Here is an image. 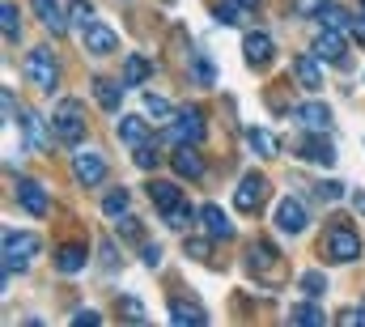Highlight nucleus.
<instances>
[{"mask_svg": "<svg viewBox=\"0 0 365 327\" xmlns=\"http://www.w3.org/2000/svg\"><path fill=\"white\" fill-rule=\"evenodd\" d=\"M357 213H365V191H357Z\"/></svg>", "mask_w": 365, "mask_h": 327, "instance_id": "obj_49", "label": "nucleus"}, {"mask_svg": "<svg viewBox=\"0 0 365 327\" xmlns=\"http://www.w3.org/2000/svg\"><path fill=\"white\" fill-rule=\"evenodd\" d=\"M0 102H4V124H13V89H0Z\"/></svg>", "mask_w": 365, "mask_h": 327, "instance_id": "obj_44", "label": "nucleus"}, {"mask_svg": "<svg viewBox=\"0 0 365 327\" xmlns=\"http://www.w3.org/2000/svg\"><path fill=\"white\" fill-rule=\"evenodd\" d=\"M149 196H153V204H158L162 213H170V208H179V204H187L179 187H175V183H162V178H153V183H149Z\"/></svg>", "mask_w": 365, "mask_h": 327, "instance_id": "obj_20", "label": "nucleus"}, {"mask_svg": "<svg viewBox=\"0 0 365 327\" xmlns=\"http://www.w3.org/2000/svg\"><path fill=\"white\" fill-rule=\"evenodd\" d=\"M238 4H242V9H255V4H259V0H238Z\"/></svg>", "mask_w": 365, "mask_h": 327, "instance_id": "obj_50", "label": "nucleus"}, {"mask_svg": "<svg viewBox=\"0 0 365 327\" xmlns=\"http://www.w3.org/2000/svg\"><path fill=\"white\" fill-rule=\"evenodd\" d=\"M353 34H357V43H365V13H357V26H353Z\"/></svg>", "mask_w": 365, "mask_h": 327, "instance_id": "obj_48", "label": "nucleus"}, {"mask_svg": "<svg viewBox=\"0 0 365 327\" xmlns=\"http://www.w3.org/2000/svg\"><path fill=\"white\" fill-rule=\"evenodd\" d=\"M73 323H77V327H93V323H102V315H98V311H77V315H73Z\"/></svg>", "mask_w": 365, "mask_h": 327, "instance_id": "obj_43", "label": "nucleus"}, {"mask_svg": "<svg viewBox=\"0 0 365 327\" xmlns=\"http://www.w3.org/2000/svg\"><path fill=\"white\" fill-rule=\"evenodd\" d=\"M293 115H297V124H302L306 132H323V128H331V111H327L323 102H302Z\"/></svg>", "mask_w": 365, "mask_h": 327, "instance_id": "obj_16", "label": "nucleus"}, {"mask_svg": "<svg viewBox=\"0 0 365 327\" xmlns=\"http://www.w3.org/2000/svg\"><path fill=\"white\" fill-rule=\"evenodd\" d=\"M51 128H56V141L81 145L86 141V102L81 98H60L56 111H51Z\"/></svg>", "mask_w": 365, "mask_h": 327, "instance_id": "obj_1", "label": "nucleus"}, {"mask_svg": "<svg viewBox=\"0 0 365 327\" xmlns=\"http://www.w3.org/2000/svg\"><path fill=\"white\" fill-rule=\"evenodd\" d=\"M56 263H60V272H81L86 268V246H77V243H68V246H60L56 251Z\"/></svg>", "mask_w": 365, "mask_h": 327, "instance_id": "obj_24", "label": "nucleus"}, {"mask_svg": "<svg viewBox=\"0 0 365 327\" xmlns=\"http://www.w3.org/2000/svg\"><path fill=\"white\" fill-rule=\"evenodd\" d=\"M158 259H162V246H145V263L158 268Z\"/></svg>", "mask_w": 365, "mask_h": 327, "instance_id": "obj_47", "label": "nucleus"}, {"mask_svg": "<svg viewBox=\"0 0 365 327\" xmlns=\"http://www.w3.org/2000/svg\"><path fill=\"white\" fill-rule=\"evenodd\" d=\"M102 263H106V268H119V255H115L110 243H102Z\"/></svg>", "mask_w": 365, "mask_h": 327, "instance_id": "obj_45", "label": "nucleus"}, {"mask_svg": "<svg viewBox=\"0 0 365 327\" xmlns=\"http://www.w3.org/2000/svg\"><path fill=\"white\" fill-rule=\"evenodd\" d=\"M26 81L34 85L38 94H56V85H60V64H56V56H51L47 47H34V51L26 56Z\"/></svg>", "mask_w": 365, "mask_h": 327, "instance_id": "obj_3", "label": "nucleus"}, {"mask_svg": "<svg viewBox=\"0 0 365 327\" xmlns=\"http://www.w3.org/2000/svg\"><path fill=\"white\" fill-rule=\"evenodd\" d=\"M170 319H175V323H208V315H204L195 302H175V306H170Z\"/></svg>", "mask_w": 365, "mask_h": 327, "instance_id": "obj_30", "label": "nucleus"}, {"mask_svg": "<svg viewBox=\"0 0 365 327\" xmlns=\"http://www.w3.org/2000/svg\"><path fill=\"white\" fill-rule=\"evenodd\" d=\"M34 13H38V21H43L51 34H64V30H68V21H64V13H60V0H34Z\"/></svg>", "mask_w": 365, "mask_h": 327, "instance_id": "obj_21", "label": "nucleus"}, {"mask_svg": "<svg viewBox=\"0 0 365 327\" xmlns=\"http://www.w3.org/2000/svg\"><path fill=\"white\" fill-rule=\"evenodd\" d=\"M247 259H251V272H259L268 285H276V281H280V255H276L268 243H255L251 251H247Z\"/></svg>", "mask_w": 365, "mask_h": 327, "instance_id": "obj_9", "label": "nucleus"}, {"mask_svg": "<svg viewBox=\"0 0 365 327\" xmlns=\"http://www.w3.org/2000/svg\"><path fill=\"white\" fill-rule=\"evenodd\" d=\"M166 221H170L175 230H187V226H191V208H187V204H179V208H170V213H166Z\"/></svg>", "mask_w": 365, "mask_h": 327, "instance_id": "obj_39", "label": "nucleus"}, {"mask_svg": "<svg viewBox=\"0 0 365 327\" xmlns=\"http://www.w3.org/2000/svg\"><path fill=\"white\" fill-rule=\"evenodd\" d=\"M175 170H179L182 178H200L204 174V158L195 154V145H175Z\"/></svg>", "mask_w": 365, "mask_h": 327, "instance_id": "obj_19", "label": "nucleus"}, {"mask_svg": "<svg viewBox=\"0 0 365 327\" xmlns=\"http://www.w3.org/2000/svg\"><path fill=\"white\" fill-rule=\"evenodd\" d=\"M195 77H200V81H212V64H208V60H195Z\"/></svg>", "mask_w": 365, "mask_h": 327, "instance_id": "obj_46", "label": "nucleus"}, {"mask_svg": "<svg viewBox=\"0 0 365 327\" xmlns=\"http://www.w3.org/2000/svg\"><path fill=\"white\" fill-rule=\"evenodd\" d=\"M128 200H132V196H128L123 187H115V191L102 196V213H106V217H123V213H128Z\"/></svg>", "mask_w": 365, "mask_h": 327, "instance_id": "obj_32", "label": "nucleus"}, {"mask_svg": "<svg viewBox=\"0 0 365 327\" xmlns=\"http://www.w3.org/2000/svg\"><path fill=\"white\" fill-rule=\"evenodd\" d=\"M182 251H187L191 259H200V263H208V255H212L208 238H187V243H182Z\"/></svg>", "mask_w": 365, "mask_h": 327, "instance_id": "obj_35", "label": "nucleus"}, {"mask_svg": "<svg viewBox=\"0 0 365 327\" xmlns=\"http://www.w3.org/2000/svg\"><path fill=\"white\" fill-rule=\"evenodd\" d=\"M319 17H323V26H331V30H344V34L357 26V17H353L349 9H336V4H323V13H319Z\"/></svg>", "mask_w": 365, "mask_h": 327, "instance_id": "obj_25", "label": "nucleus"}, {"mask_svg": "<svg viewBox=\"0 0 365 327\" xmlns=\"http://www.w3.org/2000/svg\"><path fill=\"white\" fill-rule=\"evenodd\" d=\"M247 145L259 154V158H276V141L268 128H247Z\"/></svg>", "mask_w": 365, "mask_h": 327, "instance_id": "obj_27", "label": "nucleus"}, {"mask_svg": "<svg viewBox=\"0 0 365 327\" xmlns=\"http://www.w3.org/2000/svg\"><path fill=\"white\" fill-rule=\"evenodd\" d=\"M293 73H297V81L306 85V89H319V85H323L319 56H297V60H293Z\"/></svg>", "mask_w": 365, "mask_h": 327, "instance_id": "obj_22", "label": "nucleus"}, {"mask_svg": "<svg viewBox=\"0 0 365 327\" xmlns=\"http://www.w3.org/2000/svg\"><path fill=\"white\" fill-rule=\"evenodd\" d=\"M73 174H77L86 187H98V183L106 178V158H102V154H86V149H81V154L73 158Z\"/></svg>", "mask_w": 365, "mask_h": 327, "instance_id": "obj_12", "label": "nucleus"}, {"mask_svg": "<svg viewBox=\"0 0 365 327\" xmlns=\"http://www.w3.org/2000/svg\"><path fill=\"white\" fill-rule=\"evenodd\" d=\"M289 323H306V327H319V323H323V311H319L314 302H297V306L289 311Z\"/></svg>", "mask_w": 365, "mask_h": 327, "instance_id": "obj_29", "label": "nucleus"}, {"mask_svg": "<svg viewBox=\"0 0 365 327\" xmlns=\"http://www.w3.org/2000/svg\"><path fill=\"white\" fill-rule=\"evenodd\" d=\"M132 158H136V166H140V170H153V166H158V149L136 145V154H132Z\"/></svg>", "mask_w": 365, "mask_h": 327, "instance_id": "obj_37", "label": "nucleus"}, {"mask_svg": "<svg viewBox=\"0 0 365 327\" xmlns=\"http://www.w3.org/2000/svg\"><path fill=\"white\" fill-rule=\"evenodd\" d=\"M340 196H344V187H340V183H319V200H327V204H331V200H340Z\"/></svg>", "mask_w": 365, "mask_h": 327, "instance_id": "obj_40", "label": "nucleus"}, {"mask_svg": "<svg viewBox=\"0 0 365 327\" xmlns=\"http://www.w3.org/2000/svg\"><path fill=\"white\" fill-rule=\"evenodd\" d=\"M0 26H4V39H9V43L21 39V17H17V4H13V0L0 4Z\"/></svg>", "mask_w": 365, "mask_h": 327, "instance_id": "obj_28", "label": "nucleus"}, {"mask_svg": "<svg viewBox=\"0 0 365 327\" xmlns=\"http://www.w3.org/2000/svg\"><path fill=\"white\" fill-rule=\"evenodd\" d=\"M327 255H331L336 263L357 259V255H361V238H357V230H349V226H331V234H327Z\"/></svg>", "mask_w": 365, "mask_h": 327, "instance_id": "obj_7", "label": "nucleus"}, {"mask_svg": "<svg viewBox=\"0 0 365 327\" xmlns=\"http://www.w3.org/2000/svg\"><path fill=\"white\" fill-rule=\"evenodd\" d=\"M145 115H149V119H175L179 111H175L162 94H145Z\"/></svg>", "mask_w": 365, "mask_h": 327, "instance_id": "obj_31", "label": "nucleus"}, {"mask_svg": "<svg viewBox=\"0 0 365 327\" xmlns=\"http://www.w3.org/2000/svg\"><path fill=\"white\" fill-rule=\"evenodd\" d=\"M314 56L327 60V64H344V30L323 26V30L314 34Z\"/></svg>", "mask_w": 365, "mask_h": 327, "instance_id": "obj_10", "label": "nucleus"}, {"mask_svg": "<svg viewBox=\"0 0 365 327\" xmlns=\"http://www.w3.org/2000/svg\"><path fill=\"white\" fill-rule=\"evenodd\" d=\"M93 98L102 111H119L123 102V81H110V77H93Z\"/></svg>", "mask_w": 365, "mask_h": 327, "instance_id": "obj_18", "label": "nucleus"}, {"mask_svg": "<svg viewBox=\"0 0 365 327\" xmlns=\"http://www.w3.org/2000/svg\"><path fill=\"white\" fill-rule=\"evenodd\" d=\"M238 9H242L238 0H230V4H221V9H217V21H238Z\"/></svg>", "mask_w": 365, "mask_h": 327, "instance_id": "obj_41", "label": "nucleus"}, {"mask_svg": "<svg viewBox=\"0 0 365 327\" xmlns=\"http://www.w3.org/2000/svg\"><path fill=\"white\" fill-rule=\"evenodd\" d=\"M242 56H247L251 69H264V64L272 60V39H268L264 30H251V34L242 39Z\"/></svg>", "mask_w": 365, "mask_h": 327, "instance_id": "obj_13", "label": "nucleus"}, {"mask_svg": "<svg viewBox=\"0 0 365 327\" xmlns=\"http://www.w3.org/2000/svg\"><path fill=\"white\" fill-rule=\"evenodd\" d=\"M17 200H21V208H26L30 217H47V208H51L43 183H34V178H17Z\"/></svg>", "mask_w": 365, "mask_h": 327, "instance_id": "obj_11", "label": "nucleus"}, {"mask_svg": "<svg viewBox=\"0 0 365 327\" xmlns=\"http://www.w3.org/2000/svg\"><path fill=\"white\" fill-rule=\"evenodd\" d=\"M90 17H93L90 0H73V4H68V26H86Z\"/></svg>", "mask_w": 365, "mask_h": 327, "instance_id": "obj_34", "label": "nucleus"}, {"mask_svg": "<svg viewBox=\"0 0 365 327\" xmlns=\"http://www.w3.org/2000/svg\"><path fill=\"white\" fill-rule=\"evenodd\" d=\"M81 43H86V51H93V56H110L115 47H119V34L106 26V21H86L81 26Z\"/></svg>", "mask_w": 365, "mask_h": 327, "instance_id": "obj_6", "label": "nucleus"}, {"mask_svg": "<svg viewBox=\"0 0 365 327\" xmlns=\"http://www.w3.org/2000/svg\"><path fill=\"white\" fill-rule=\"evenodd\" d=\"M319 136H323V132H310V136H306V141H297L293 149H297L302 158H310L314 166H336V149H331L327 141H319Z\"/></svg>", "mask_w": 365, "mask_h": 327, "instance_id": "obj_14", "label": "nucleus"}, {"mask_svg": "<svg viewBox=\"0 0 365 327\" xmlns=\"http://www.w3.org/2000/svg\"><path fill=\"white\" fill-rule=\"evenodd\" d=\"M149 73H153V60H145V56H128V64H123V85H140Z\"/></svg>", "mask_w": 365, "mask_h": 327, "instance_id": "obj_26", "label": "nucleus"}, {"mask_svg": "<svg viewBox=\"0 0 365 327\" xmlns=\"http://www.w3.org/2000/svg\"><path fill=\"white\" fill-rule=\"evenodd\" d=\"M276 230H280V234H302V230H306V204L293 200V196H284V200L276 204Z\"/></svg>", "mask_w": 365, "mask_h": 327, "instance_id": "obj_8", "label": "nucleus"}, {"mask_svg": "<svg viewBox=\"0 0 365 327\" xmlns=\"http://www.w3.org/2000/svg\"><path fill=\"white\" fill-rule=\"evenodd\" d=\"M21 136H26V145H30V149H38V154L51 145V141H47V128H43V115H38V111H21Z\"/></svg>", "mask_w": 365, "mask_h": 327, "instance_id": "obj_17", "label": "nucleus"}, {"mask_svg": "<svg viewBox=\"0 0 365 327\" xmlns=\"http://www.w3.org/2000/svg\"><path fill=\"white\" fill-rule=\"evenodd\" d=\"M166 4H170V0H166Z\"/></svg>", "mask_w": 365, "mask_h": 327, "instance_id": "obj_51", "label": "nucleus"}, {"mask_svg": "<svg viewBox=\"0 0 365 327\" xmlns=\"http://www.w3.org/2000/svg\"><path fill=\"white\" fill-rule=\"evenodd\" d=\"M327 0H293V13H323Z\"/></svg>", "mask_w": 365, "mask_h": 327, "instance_id": "obj_42", "label": "nucleus"}, {"mask_svg": "<svg viewBox=\"0 0 365 327\" xmlns=\"http://www.w3.org/2000/svg\"><path fill=\"white\" fill-rule=\"evenodd\" d=\"M204 132H208V128H204V111H200V106H187V111L175 115V128H170L166 136H170L175 145H195V141H204Z\"/></svg>", "mask_w": 365, "mask_h": 327, "instance_id": "obj_4", "label": "nucleus"}, {"mask_svg": "<svg viewBox=\"0 0 365 327\" xmlns=\"http://www.w3.org/2000/svg\"><path fill=\"white\" fill-rule=\"evenodd\" d=\"M119 315H123V319H132V323H140V319H145V302H140V298H132V293H123V298H119Z\"/></svg>", "mask_w": 365, "mask_h": 327, "instance_id": "obj_33", "label": "nucleus"}, {"mask_svg": "<svg viewBox=\"0 0 365 327\" xmlns=\"http://www.w3.org/2000/svg\"><path fill=\"white\" fill-rule=\"evenodd\" d=\"M336 323H340V327L365 323V306H344V311H340V315H336Z\"/></svg>", "mask_w": 365, "mask_h": 327, "instance_id": "obj_36", "label": "nucleus"}, {"mask_svg": "<svg viewBox=\"0 0 365 327\" xmlns=\"http://www.w3.org/2000/svg\"><path fill=\"white\" fill-rule=\"evenodd\" d=\"M119 136L136 149V145H149V128H145V119L140 115H123L119 119Z\"/></svg>", "mask_w": 365, "mask_h": 327, "instance_id": "obj_23", "label": "nucleus"}, {"mask_svg": "<svg viewBox=\"0 0 365 327\" xmlns=\"http://www.w3.org/2000/svg\"><path fill=\"white\" fill-rule=\"evenodd\" d=\"M264 200H268V178L264 174H247L238 183V191H234V208L238 213H259Z\"/></svg>", "mask_w": 365, "mask_h": 327, "instance_id": "obj_5", "label": "nucleus"}, {"mask_svg": "<svg viewBox=\"0 0 365 327\" xmlns=\"http://www.w3.org/2000/svg\"><path fill=\"white\" fill-rule=\"evenodd\" d=\"M0 251H4V276L17 268H26L34 255H38V234H30V230H4L0 234Z\"/></svg>", "mask_w": 365, "mask_h": 327, "instance_id": "obj_2", "label": "nucleus"}, {"mask_svg": "<svg viewBox=\"0 0 365 327\" xmlns=\"http://www.w3.org/2000/svg\"><path fill=\"white\" fill-rule=\"evenodd\" d=\"M200 221H204V234H208V238H217V243L234 238V226H230V217H225L217 204H204V208H200Z\"/></svg>", "mask_w": 365, "mask_h": 327, "instance_id": "obj_15", "label": "nucleus"}, {"mask_svg": "<svg viewBox=\"0 0 365 327\" xmlns=\"http://www.w3.org/2000/svg\"><path fill=\"white\" fill-rule=\"evenodd\" d=\"M302 289H306V293H323V289H327V276H323V272H306V276H302Z\"/></svg>", "mask_w": 365, "mask_h": 327, "instance_id": "obj_38", "label": "nucleus"}]
</instances>
